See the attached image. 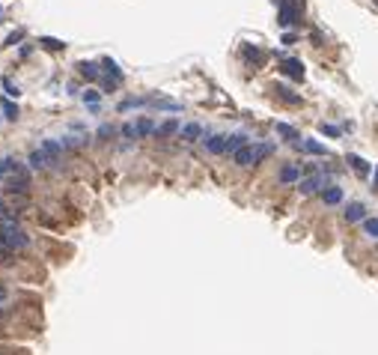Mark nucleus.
Here are the masks:
<instances>
[{"instance_id": "f257e3e1", "label": "nucleus", "mask_w": 378, "mask_h": 355, "mask_svg": "<svg viewBox=\"0 0 378 355\" xmlns=\"http://www.w3.org/2000/svg\"><path fill=\"white\" fill-rule=\"evenodd\" d=\"M0 245L9 248V251H21V248L30 245V236L18 227L15 215H3L0 218Z\"/></svg>"}, {"instance_id": "f03ea898", "label": "nucleus", "mask_w": 378, "mask_h": 355, "mask_svg": "<svg viewBox=\"0 0 378 355\" xmlns=\"http://www.w3.org/2000/svg\"><path fill=\"white\" fill-rule=\"evenodd\" d=\"M271 153H274V143H256V146L247 143V146H241L232 159H235L238 167H253V164H259L265 156H271Z\"/></svg>"}, {"instance_id": "7ed1b4c3", "label": "nucleus", "mask_w": 378, "mask_h": 355, "mask_svg": "<svg viewBox=\"0 0 378 355\" xmlns=\"http://www.w3.org/2000/svg\"><path fill=\"white\" fill-rule=\"evenodd\" d=\"M301 15H304V0H283V3H280V24H283V27L298 24Z\"/></svg>"}, {"instance_id": "20e7f679", "label": "nucleus", "mask_w": 378, "mask_h": 355, "mask_svg": "<svg viewBox=\"0 0 378 355\" xmlns=\"http://www.w3.org/2000/svg\"><path fill=\"white\" fill-rule=\"evenodd\" d=\"M328 185H331V182H328V176H325V173H313V176H307V179H301V182H298V191L310 197V194L325 191Z\"/></svg>"}, {"instance_id": "39448f33", "label": "nucleus", "mask_w": 378, "mask_h": 355, "mask_svg": "<svg viewBox=\"0 0 378 355\" xmlns=\"http://www.w3.org/2000/svg\"><path fill=\"white\" fill-rule=\"evenodd\" d=\"M39 146H42V149L48 153V159H51V164H54V167H60V162H63V149H66V146H63V140L45 137V140H42Z\"/></svg>"}, {"instance_id": "423d86ee", "label": "nucleus", "mask_w": 378, "mask_h": 355, "mask_svg": "<svg viewBox=\"0 0 378 355\" xmlns=\"http://www.w3.org/2000/svg\"><path fill=\"white\" fill-rule=\"evenodd\" d=\"M203 146H206V153L221 156L226 153V134H203Z\"/></svg>"}, {"instance_id": "0eeeda50", "label": "nucleus", "mask_w": 378, "mask_h": 355, "mask_svg": "<svg viewBox=\"0 0 378 355\" xmlns=\"http://www.w3.org/2000/svg\"><path fill=\"white\" fill-rule=\"evenodd\" d=\"M280 72H283L286 78H292V81H301L304 78V63L295 60V57H286L283 63H280Z\"/></svg>"}, {"instance_id": "6e6552de", "label": "nucleus", "mask_w": 378, "mask_h": 355, "mask_svg": "<svg viewBox=\"0 0 378 355\" xmlns=\"http://www.w3.org/2000/svg\"><path fill=\"white\" fill-rule=\"evenodd\" d=\"M27 164H30L33 170H42V167H54V164H51V159H48V153H45L42 146H39V149H33L30 156H27Z\"/></svg>"}, {"instance_id": "1a4fd4ad", "label": "nucleus", "mask_w": 378, "mask_h": 355, "mask_svg": "<svg viewBox=\"0 0 378 355\" xmlns=\"http://www.w3.org/2000/svg\"><path fill=\"white\" fill-rule=\"evenodd\" d=\"M277 179H280L283 185H289V182H298V179H301V167H298V164H283Z\"/></svg>"}, {"instance_id": "9d476101", "label": "nucleus", "mask_w": 378, "mask_h": 355, "mask_svg": "<svg viewBox=\"0 0 378 355\" xmlns=\"http://www.w3.org/2000/svg\"><path fill=\"white\" fill-rule=\"evenodd\" d=\"M179 137H182L185 143H194V140H200V137H203V126H200V123H188V126H182Z\"/></svg>"}, {"instance_id": "9b49d317", "label": "nucleus", "mask_w": 378, "mask_h": 355, "mask_svg": "<svg viewBox=\"0 0 378 355\" xmlns=\"http://www.w3.org/2000/svg\"><path fill=\"white\" fill-rule=\"evenodd\" d=\"M78 72H81V78H87V81H95V78L101 75L98 63H93V60H81V63H78Z\"/></svg>"}, {"instance_id": "f8f14e48", "label": "nucleus", "mask_w": 378, "mask_h": 355, "mask_svg": "<svg viewBox=\"0 0 378 355\" xmlns=\"http://www.w3.org/2000/svg\"><path fill=\"white\" fill-rule=\"evenodd\" d=\"M363 215H366V206H363V203H348V209H346V221L348 224L363 221Z\"/></svg>"}, {"instance_id": "ddd939ff", "label": "nucleus", "mask_w": 378, "mask_h": 355, "mask_svg": "<svg viewBox=\"0 0 378 355\" xmlns=\"http://www.w3.org/2000/svg\"><path fill=\"white\" fill-rule=\"evenodd\" d=\"M322 200H325V203H328V206H337V203H340V200H343V188H340V185H334V182H331V185H328V188H325V191H322Z\"/></svg>"}, {"instance_id": "4468645a", "label": "nucleus", "mask_w": 378, "mask_h": 355, "mask_svg": "<svg viewBox=\"0 0 378 355\" xmlns=\"http://www.w3.org/2000/svg\"><path fill=\"white\" fill-rule=\"evenodd\" d=\"M346 162L351 164V170H354V173H360V176H366V173H369V162H366V159H360V156H354V153H348Z\"/></svg>"}, {"instance_id": "2eb2a0df", "label": "nucleus", "mask_w": 378, "mask_h": 355, "mask_svg": "<svg viewBox=\"0 0 378 355\" xmlns=\"http://www.w3.org/2000/svg\"><path fill=\"white\" fill-rule=\"evenodd\" d=\"M241 146H247V134H226V153H238Z\"/></svg>"}, {"instance_id": "dca6fc26", "label": "nucleus", "mask_w": 378, "mask_h": 355, "mask_svg": "<svg viewBox=\"0 0 378 355\" xmlns=\"http://www.w3.org/2000/svg\"><path fill=\"white\" fill-rule=\"evenodd\" d=\"M176 131H182V126H179V120H176V117H170V120H167V123H161V126H158V137H170V134H176Z\"/></svg>"}, {"instance_id": "f3484780", "label": "nucleus", "mask_w": 378, "mask_h": 355, "mask_svg": "<svg viewBox=\"0 0 378 355\" xmlns=\"http://www.w3.org/2000/svg\"><path fill=\"white\" fill-rule=\"evenodd\" d=\"M241 57H244L250 66L262 63V51H259V48H253V45H244V48H241Z\"/></svg>"}, {"instance_id": "a211bd4d", "label": "nucleus", "mask_w": 378, "mask_h": 355, "mask_svg": "<svg viewBox=\"0 0 378 355\" xmlns=\"http://www.w3.org/2000/svg\"><path fill=\"white\" fill-rule=\"evenodd\" d=\"M152 131H158V126L149 117H140V120H137V137H146V134H152Z\"/></svg>"}, {"instance_id": "6ab92c4d", "label": "nucleus", "mask_w": 378, "mask_h": 355, "mask_svg": "<svg viewBox=\"0 0 378 355\" xmlns=\"http://www.w3.org/2000/svg\"><path fill=\"white\" fill-rule=\"evenodd\" d=\"M39 45H42V48H48V51H63V48H66V42L51 39V36H42V39H39Z\"/></svg>"}, {"instance_id": "aec40b11", "label": "nucleus", "mask_w": 378, "mask_h": 355, "mask_svg": "<svg viewBox=\"0 0 378 355\" xmlns=\"http://www.w3.org/2000/svg\"><path fill=\"white\" fill-rule=\"evenodd\" d=\"M301 149H307V153H316V156H328V146H322V143H316V140H304V143H298Z\"/></svg>"}, {"instance_id": "412c9836", "label": "nucleus", "mask_w": 378, "mask_h": 355, "mask_svg": "<svg viewBox=\"0 0 378 355\" xmlns=\"http://www.w3.org/2000/svg\"><path fill=\"white\" fill-rule=\"evenodd\" d=\"M101 66L107 69V78H116V81H122V72H119V66L113 63L110 57H104V60H101Z\"/></svg>"}, {"instance_id": "4be33fe9", "label": "nucleus", "mask_w": 378, "mask_h": 355, "mask_svg": "<svg viewBox=\"0 0 378 355\" xmlns=\"http://www.w3.org/2000/svg\"><path fill=\"white\" fill-rule=\"evenodd\" d=\"M0 111H3V117H6L9 123H15V120H18V105H12V102H3V105H0Z\"/></svg>"}, {"instance_id": "5701e85b", "label": "nucleus", "mask_w": 378, "mask_h": 355, "mask_svg": "<svg viewBox=\"0 0 378 355\" xmlns=\"http://www.w3.org/2000/svg\"><path fill=\"white\" fill-rule=\"evenodd\" d=\"M363 233H366L369 239H378V218H366V221H363Z\"/></svg>"}, {"instance_id": "b1692460", "label": "nucleus", "mask_w": 378, "mask_h": 355, "mask_svg": "<svg viewBox=\"0 0 378 355\" xmlns=\"http://www.w3.org/2000/svg\"><path fill=\"white\" fill-rule=\"evenodd\" d=\"M277 134H283V137H289V140L298 143V131L292 129V126H286V123H277Z\"/></svg>"}, {"instance_id": "393cba45", "label": "nucleus", "mask_w": 378, "mask_h": 355, "mask_svg": "<svg viewBox=\"0 0 378 355\" xmlns=\"http://www.w3.org/2000/svg\"><path fill=\"white\" fill-rule=\"evenodd\" d=\"M277 93H280V98L289 102V105H301V96H295V93H292V90H286V87H277Z\"/></svg>"}, {"instance_id": "a878e982", "label": "nucleus", "mask_w": 378, "mask_h": 355, "mask_svg": "<svg viewBox=\"0 0 378 355\" xmlns=\"http://www.w3.org/2000/svg\"><path fill=\"white\" fill-rule=\"evenodd\" d=\"M3 93H6L9 98H18V93H21V90H18V84H12L9 78H3Z\"/></svg>"}, {"instance_id": "bb28decb", "label": "nucleus", "mask_w": 378, "mask_h": 355, "mask_svg": "<svg viewBox=\"0 0 378 355\" xmlns=\"http://www.w3.org/2000/svg\"><path fill=\"white\" fill-rule=\"evenodd\" d=\"M319 129H322V134H328V137H340V134H343L340 126H331V123H322Z\"/></svg>"}, {"instance_id": "cd10ccee", "label": "nucleus", "mask_w": 378, "mask_h": 355, "mask_svg": "<svg viewBox=\"0 0 378 355\" xmlns=\"http://www.w3.org/2000/svg\"><path fill=\"white\" fill-rule=\"evenodd\" d=\"M21 39H24V30H15V33H9V36H6V42H3V45H6V48H15Z\"/></svg>"}, {"instance_id": "c85d7f7f", "label": "nucleus", "mask_w": 378, "mask_h": 355, "mask_svg": "<svg viewBox=\"0 0 378 355\" xmlns=\"http://www.w3.org/2000/svg\"><path fill=\"white\" fill-rule=\"evenodd\" d=\"M98 93H95V90H87V93H84V102H87V105H90V108H98Z\"/></svg>"}, {"instance_id": "c756f323", "label": "nucleus", "mask_w": 378, "mask_h": 355, "mask_svg": "<svg viewBox=\"0 0 378 355\" xmlns=\"http://www.w3.org/2000/svg\"><path fill=\"white\" fill-rule=\"evenodd\" d=\"M122 137H128V140L137 137V126H134V123H125V126H122Z\"/></svg>"}, {"instance_id": "7c9ffc66", "label": "nucleus", "mask_w": 378, "mask_h": 355, "mask_svg": "<svg viewBox=\"0 0 378 355\" xmlns=\"http://www.w3.org/2000/svg\"><path fill=\"white\" fill-rule=\"evenodd\" d=\"M110 134H113V126H107V123L98 129V137H101V140H104V137H110Z\"/></svg>"}, {"instance_id": "2f4dec72", "label": "nucleus", "mask_w": 378, "mask_h": 355, "mask_svg": "<svg viewBox=\"0 0 378 355\" xmlns=\"http://www.w3.org/2000/svg\"><path fill=\"white\" fill-rule=\"evenodd\" d=\"M3 215H6V209H3V200H0V218H3Z\"/></svg>"}, {"instance_id": "473e14b6", "label": "nucleus", "mask_w": 378, "mask_h": 355, "mask_svg": "<svg viewBox=\"0 0 378 355\" xmlns=\"http://www.w3.org/2000/svg\"><path fill=\"white\" fill-rule=\"evenodd\" d=\"M3 15H6V12H3V9H0V21H3Z\"/></svg>"}, {"instance_id": "72a5a7b5", "label": "nucleus", "mask_w": 378, "mask_h": 355, "mask_svg": "<svg viewBox=\"0 0 378 355\" xmlns=\"http://www.w3.org/2000/svg\"><path fill=\"white\" fill-rule=\"evenodd\" d=\"M375 185H378V167H375Z\"/></svg>"}]
</instances>
